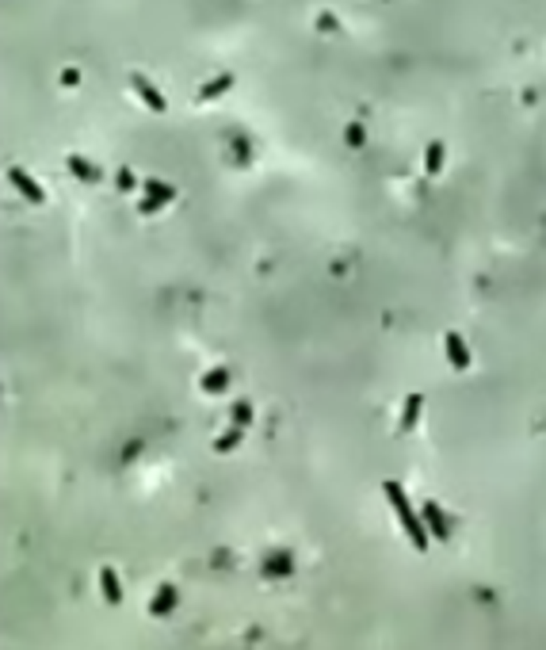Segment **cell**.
<instances>
[{"mask_svg": "<svg viewBox=\"0 0 546 650\" xmlns=\"http://www.w3.org/2000/svg\"><path fill=\"white\" fill-rule=\"evenodd\" d=\"M386 490V498H390V505L397 509V520H401V528H405V535H409V543L417 551H425L428 547V532H425V524H420V517H417V509L409 505V498H405V490L397 482H386L382 486Z\"/></svg>", "mask_w": 546, "mask_h": 650, "instance_id": "cell-1", "label": "cell"}, {"mask_svg": "<svg viewBox=\"0 0 546 650\" xmlns=\"http://www.w3.org/2000/svg\"><path fill=\"white\" fill-rule=\"evenodd\" d=\"M176 600H180L176 585H161V589H157V597L149 600V616H157V620H161V616H168V612L176 608Z\"/></svg>", "mask_w": 546, "mask_h": 650, "instance_id": "cell-2", "label": "cell"}, {"mask_svg": "<svg viewBox=\"0 0 546 650\" xmlns=\"http://www.w3.org/2000/svg\"><path fill=\"white\" fill-rule=\"evenodd\" d=\"M425 520H428V528H431V535L436 540H451V528H447V520H443V509L436 505V501H425Z\"/></svg>", "mask_w": 546, "mask_h": 650, "instance_id": "cell-3", "label": "cell"}, {"mask_svg": "<svg viewBox=\"0 0 546 650\" xmlns=\"http://www.w3.org/2000/svg\"><path fill=\"white\" fill-rule=\"evenodd\" d=\"M100 593H103V600L108 605H122V585L115 578V570L111 566H100Z\"/></svg>", "mask_w": 546, "mask_h": 650, "instance_id": "cell-4", "label": "cell"}, {"mask_svg": "<svg viewBox=\"0 0 546 650\" xmlns=\"http://www.w3.org/2000/svg\"><path fill=\"white\" fill-rule=\"evenodd\" d=\"M447 352H455V363H459V368H466V352H462L459 337H447Z\"/></svg>", "mask_w": 546, "mask_h": 650, "instance_id": "cell-5", "label": "cell"}, {"mask_svg": "<svg viewBox=\"0 0 546 650\" xmlns=\"http://www.w3.org/2000/svg\"><path fill=\"white\" fill-rule=\"evenodd\" d=\"M233 444H241V428H233V433H226V436H222V440H218V444H214V448H218V452H230V448H233Z\"/></svg>", "mask_w": 546, "mask_h": 650, "instance_id": "cell-6", "label": "cell"}, {"mask_svg": "<svg viewBox=\"0 0 546 650\" xmlns=\"http://www.w3.org/2000/svg\"><path fill=\"white\" fill-rule=\"evenodd\" d=\"M417 410H420V398H409V410H405V421H401L405 428L413 425V417H417Z\"/></svg>", "mask_w": 546, "mask_h": 650, "instance_id": "cell-7", "label": "cell"}]
</instances>
